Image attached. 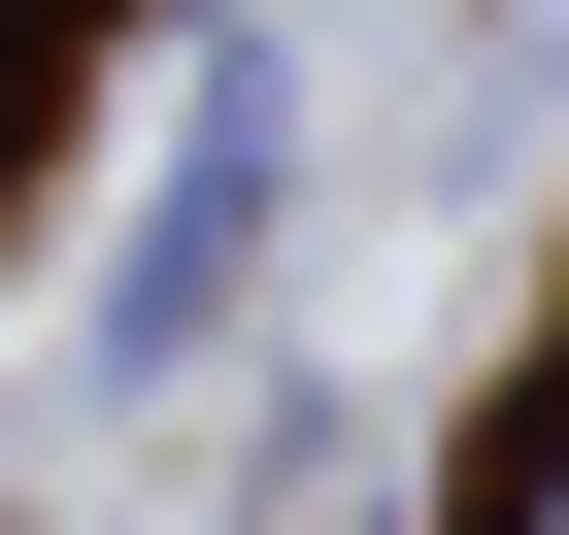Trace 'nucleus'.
<instances>
[{
  "instance_id": "f257e3e1",
  "label": "nucleus",
  "mask_w": 569,
  "mask_h": 535,
  "mask_svg": "<svg viewBox=\"0 0 569 535\" xmlns=\"http://www.w3.org/2000/svg\"><path fill=\"white\" fill-rule=\"evenodd\" d=\"M234 268H268V68L168 101V168H134V234H101V335H68V369H101V402L201 369V335H234Z\"/></svg>"
},
{
  "instance_id": "f03ea898",
  "label": "nucleus",
  "mask_w": 569,
  "mask_h": 535,
  "mask_svg": "<svg viewBox=\"0 0 569 535\" xmlns=\"http://www.w3.org/2000/svg\"><path fill=\"white\" fill-rule=\"evenodd\" d=\"M469 535H569V402H536V435H502V502H469Z\"/></svg>"
}]
</instances>
